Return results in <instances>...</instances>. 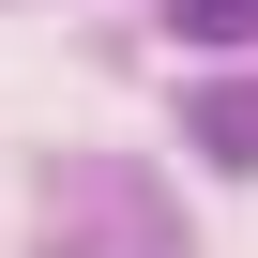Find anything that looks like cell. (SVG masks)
<instances>
[{"instance_id": "cell-1", "label": "cell", "mask_w": 258, "mask_h": 258, "mask_svg": "<svg viewBox=\"0 0 258 258\" xmlns=\"http://www.w3.org/2000/svg\"><path fill=\"white\" fill-rule=\"evenodd\" d=\"M46 258H182V228H167V198H152L137 167H61Z\"/></svg>"}, {"instance_id": "cell-2", "label": "cell", "mask_w": 258, "mask_h": 258, "mask_svg": "<svg viewBox=\"0 0 258 258\" xmlns=\"http://www.w3.org/2000/svg\"><path fill=\"white\" fill-rule=\"evenodd\" d=\"M182 137H198V167H228V182H258V76H213V91L182 106Z\"/></svg>"}, {"instance_id": "cell-3", "label": "cell", "mask_w": 258, "mask_h": 258, "mask_svg": "<svg viewBox=\"0 0 258 258\" xmlns=\"http://www.w3.org/2000/svg\"><path fill=\"white\" fill-rule=\"evenodd\" d=\"M167 31H198V46H258V0H167Z\"/></svg>"}]
</instances>
